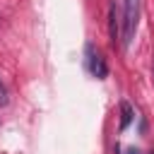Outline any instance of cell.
I'll use <instances>...</instances> for the list:
<instances>
[{
    "label": "cell",
    "mask_w": 154,
    "mask_h": 154,
    "mask_svg": "<svg viewBox=\"0 0 154 154\" xmlns=\"http://www.w3.org/2000/svg\"><path fill=\"white\" fill-rule=\"evenodd\" d=\"M120 130H128V125L132 123V118H135V111H132V106L128 103V101H123L120 103Z\"/></svg>",
    "instance_id": "4"
},
{
    "label": "cell",
    "mask_w": 154,
    "mask_h": 154,
    "mask_svg": "<svg viewBox=\"0 0 154 154\" xmlns=\"http://www.w3.org/2000/svg\"><path fill=\"white\" fill-rule=\"evenodd\" d=\"M84 53H87V70H89L96 79H106V75H108V65H106L103 55L94 48V43H87Z\"/></svg>",
    "instance_id": "2"
},
{
    "label": "cell",
    "mask_w": 154,
    "mask_h": 154,
    "mask_svg": "<svg viewBox=\"0 0 154 154\" xmlns=\"http://www.w3.org/2000/svg\"><path fill=\"white\" fill-rule=\"evenodd\" d=\"M152 154H154V152H152Z\"/></svg>",
    "instance_id": "7"
},
{
    "label": "cell",
    "mask_w": 154,
    "mask_h": 154,
    "mask_svg": "<svg viewBox=\"0 0 154 154\" xmlns=\"http://www.w3.org/2000/svg\"><path fill=\"white\" fill-rule=\"evenodd\" d=\"M137 19H140V0H123V31H120V38H123V46L128 48L135 38V31H137Z\"/></svg>",
    "instance_id": "1"
},
{
    "label": "cell",
    "mask_w": 154,
    "mask_h": 154,
    "mask_svg": "<svg viewBox=\"0 0 154 154\" xmlns=\"http://www.w3.org/2000/svg\"><path fill=\"white\" fill-rule=\"evenodd\" d=\"M152 72H154V65H152Z\"/></svg>",
    "instance_id": "6"
},
{
    "label": "cell",
    "mask_w": 154,
    "mask_h": 154,
    "mask_svg": "<svg viewBox=\"0 0 154 154\" xmlns=\"http://www.w3.org/2000/svg\"><path fill=\"white\" fill-rule=\"evenodd\" d=\"M0 103H7V89L2 82H0Z\"/></svg>",
    "instance_id": "5"
},
{
    "label": "cell",
    "mask_w": 154,
    "mask_h": 154,
    "mask_svg": "<svg viewBox=\"0 0 154 154\" xmlns=\"http://www.w3.org/2000/svg\"><path fill=\"white\" fill-rule=\"evenodd\" d=\"M108 36H111V46H116L120 41V29H118V14H116V5L108 7Z\"/></svg>",
    "instance_id": "3"
}]
</instances>
